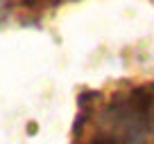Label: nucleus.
Returning <instances> with one entry per match:
<instances>
[{
    "instance_id": "f257e3e1",
    "label": "nucleus",
    "mask_w": 154,
    "mask_h": 144,
    "mask_svg": "<svg viewBox=\"0 0 154 144\" xmlns=\"http://www.w3.org/2000/svg\"><path fill=\"white\" fill-rule=\"evenodd\" d=\"M75 144H154V88L122 86L82 108Z\"/></svg>"
},
{
    "instance_id": "f03ea898",
    "label": "nucleus",
    "mask_w": 154,
    "mask_h": 144,
    "mask_svg": "<svg viewBox=\"0 0 154 144\" xmlns=\"http://www.w3.org/2000/svg\"><path fill=\"white\" fill-rule=\"evenodd\" d=\"M0 2H14V0H0Z\"/></svg>"
}]
</instances>
